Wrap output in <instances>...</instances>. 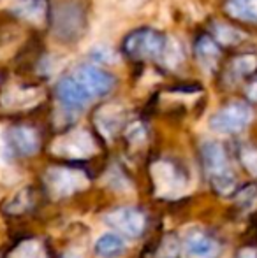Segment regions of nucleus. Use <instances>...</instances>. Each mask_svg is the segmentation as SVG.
Returning a JSON list of instances; mask_svg holds the SVG:
<instances>
[{
	"instance_id": "f257e3e1",
	"label": "nucleus",
	"mask_w": 257,
	"mask_h": 258,
	"mask_svg": "<svg viewBox=\"0 0 257 258\" xmlns=\"http://www.w3.org/2000/svg\"><path fill=\"white\" fill-rule=\"evenodd\" d=\"M168 46V39L153 28H139L132 32L124 42V49L129 56L136 60L162 56Z\"/></svg>"
},
{
	"instance_id": "f03ea898",
	"label": "nucleus",
	"mask_w": 257,
	"mask_h": 258,
	"mask_svg": "<svg viewBox=\"0 0 257 258\" xmlns=\"http://www.w3.org/2000/svg\"><path fill=\"white\" fill-rule=\"evenodd\" d=\"M252 119V109L245 102H231L224 105L210 118V128L217 134L241 132Z\"/></svg>"
},
{
	"instance_id": "7ed1b4c3",
	"label": "nucleus",
	"mask_w": 257,
	"mask_h": 258,
	"mask_svg": "<svg viewBox=\"0 0 257 258\" xmlns=\"http://www.w3.org/2000/svg\"><path fill=\"white\" fill-rule=\"evenodd\" d=\"M52 151L65 158H88L95 153L97 148L86 130H72L53 143Z\"/></svg>"
},
{
	"instance_id": "20e7f679",
	"label": "nucleus",
	"mask_w": 257,
	"mask_h": 258,
	"mask_svg": "<svg viewBox=\"0 0 257 258\" xmlns=\"http://www.w3.org/2000/svg\"><path fill=\"white\" fill-rule=\"evenodd\" d=\"M46 184L55 197H67L78 190H85L88 186V177L81 170L72 169H49L46 174Z\"/></svg>"
},
{
	"instance_id": "39448f33",
	"label": "nucleus",
	"mask_w": 257,
	"mask_h": 258,
	"mask_svg": "<svg viewBox=\"0 0 257 258\" xmlns=\"http://www.w3.org/2000/svg\"><path fill=\"white\" fill-rule=\"evenodd\" d=\"M151 177H153L157 195L161 197L175 199L183 194L185 181L169 162H155L151 165Z\"/></svg>"
},
{
	"instance_id": "423d86ee",
	"label": "nucleus",
	"mask_w": 257,
	"mask_h": 258,
	"mask_svg": "<svg viewBox=\"0 0 257 258\" xmlns=\"http://www.w3.org/2000/svg\"><path fill=\"white\" fill-rule=\"evenodd\" d=\"M74 79L90 93L92 97H102L110 93L115 86V79L106 71L95 65H81L76 71Z\"/></svg>"
},
{
	"instance_id": "0eeeda50",
	"label": "nucleus",
	"mask_w": 257,
	"mask_h": 258,
	"mask_svg": "<svg viewBox=\"0 0 257 258\" xmlns=\"http://www.w3.org/2000/svg\"><path fill=\"white\" fill-rule=\"evenodd\" d=\"M106 225L117 228L118 232L129 235V237H139L144 230V216L141 211L134 207H120L104 216Z\"/></svg>"
},
{
	"instance_id": "6e6552de",
	"label": "nucleus",
	"mask_w": 257,
	"mask_h": 258,
	"mask_svg": "<svg viewBox=\"0 0 257 258\" xmlns=\"http://www.w3.org/2000/svg\"><path fill=\"white\" fill-rule=\"evenodd\" d=\"M81 9L74 4H62L55 11V30L62 39H72L81 32Z\"/></svg>"
},
{
	"instance_id": "1a4fd4ad",
	"label": "nucleus",
	"mask_w": 257,
	"mask_h": 258,
	"mask_svg": "<svg viewBox=\"0 0 257 258\" xmlns=\"http://www.w3.org/2000/svg\"><path fill=\"white\" fill-rule=\"evenodd\" d=\"M57 95L60 102L69 109H81L90 104L92 95L74 78H64L57 85Z\"/></svg>"
},
{
	"instance_id": "9d476101",
	"label": "nucleus",
	"mask_w": 257,
	"mask_h": 258,
	"mask_svg": "<svg viewBox=\"0 0 257 258\" xmlns=\"http://www.w3.org/2000/svg\"><path fill=\"white\" fill-rule=\"evenodd\" d=\"M219 253V244L212 237L195 232L183 242V256L185 258H213Z\"/></svg>"
},
{
	"instance_id": "9b49d317",
	"label": "nucleus",
	"mask_w": 257,
	"mask_h": 258,
	"mask_svg": "<svg viewBox=\"0 0 257 258\" xmlns=\"http://www.w3.org/2000/svg\"><path fill=\"white\" fill-rule=\"evenodd\" d=\"M95 123L99 126L100 134L108 139L117 136L124 123V109L120 105H104L95 114Z\"/></svg>"
},
{
	"instance_id": "f8f14e48",
	"label": "nucleus",
	"mask_w": 257,
	"mask_h": 258,
	"mask_svg": "<svg viewBox=\"0 0 257 258\" xmlns=\"http://www.w3.org/2000/svg\"><path fill=\"white\" fill-rule=\"evenodd\" d=\"M42 99V92L37 88H11L2 95V105L6 109H27Z\"/></svg>"
},
{
	"instance_id": "ddd939ff",
	"label": "nucleus",
	"mask_w": 257,
	"mask_h": 258,
	"mask_svg": "<svg viewBox=\"0 0 257 258\" xmlns=\"http://www.w3.org/2000/svg\"><path fill=\"white\" fill-rule=\"evenodd\" d=\"M202 151V160H204L206 170H208L210 177H215L219 174L229 172V167H227L226 153H224L222 146L215 141H206L201 148Z\"/></svg>"
},
{
	"instance_id": "4468645a",
	"label": "nucleus",
	"mask_w": 257,
	"mask_h": 258,
	"mask_svg": "<svg viewBox=\"0 0 257 258\" xmlns=\"http://www.w3.org/2000/svg\"><path fill=\"white\" fill-rule=\"evenodd\" d=\"M127 249L124 237H120L115 232H104L97 237L95 241V251L102 258H118L122 256Z\"/></svg>"
},
{
	"instance_id": "2eb2a0df",
	"label": "nucleus",
	"mask_w": 257,
	"mask_h": 258,
	"mask_svg": "<svg viewBox=\"0 0 257 258\" xmlns=\"http://www.w3.org/2000/svg\"><path fill=\"white\" fill-rule=\"evenodd\" d=\"M195 56L204 71L212 72L220 60V49L212 37H201L195 44Z\"/></svg>"
},
{
	"instance_id": "dca6fc26",
	"label": "nucleus",
	"mask_w": 257,
	"mask_h": 258,
	"mask_svg": "<svg viewBox=\"0 0 257 258\" xmlns=\"http://www.w3.org/2000/svg\"><path fill=\"white\" fill-rule=\"evenodd\" d=\"M226 13L234 20L257 25V0H227Z\"/></svg>"
},
{
	"instance_id": "f3484780",
	"label": "nucleus",
	"mask_w": 257,
	"mask_h": 258,
	"mask_svg": "<svg viewBox=\"0 0 257 258\" xmlns=\"http://www.w3.org/2000/svg\"><path fill=\"white\" fill-rule=\"evenodd\" d=\"M11 141L23 155H34L39 148L37 134L28 126H18L11 132Z\"/></svg>"
},
{
	"instance_id": "a211bd4d",
	"label": "nucleus",
	"mask_w": 257,
	"mask_h": 258,
	"mask_svg": "<svg viewBox=\"0 0 257 258\" xmlns=\"http://www.w3.org/2000/svg\"><path fill=\"white\" fill-rule=\"evenodd\" d=\"M9 9L23 16L25 20L35 21V23H39L44 16V2L42 0H13Z\"/></svg>"
},
{
	"instance_id": "6ab92c4d",
	"label": "nucleus",
	"mask_w": 257,
	"mask_h": 258,
	"mask_svg": "<svg viewBox=\"0 0 257 258\" xmlns=\"http://www.w3.org/2000/svg\"><path fill=\"white\" fill-rule=\"evenodd\" d=\"M213 32H215V37L219 39L220 42L227 44V46L238 44V42H241L245 39V35L241 34L238 28L229 27V25H224V23H215Z\"/></svg>"
},
{
	"instance_id": "aec40b11",
	"label": "nucleus",
	"mask_w": 257,
	"mask_h": 258,
	"mask_svg": "<svg viewBox=\"0 0 257 258\" xmlns=\"http://www.w3.org/2000/svg\"><path fill=\"white\" fill-rule=\"evenodd\" d=\"M9 258H46V253L39 241H25L11 253Z\"/></svg>"
},
{
	"instance_id": "412c9836",
	"label": "nucleus",
	"mask_w": 257,
	"mask_h": 258,
	"mask_svg": "<svg viewBox=\"0 0 257 258\" xmlns=\"http://www.w3.org/2000/svg\"><path fill=\"white\" fill-rule=\"evenodd\" d=\"M255 67H257V58L254 56V54H243V56H238L236 60L233 61V65H231V69L240 76L250 74Z\"/></svg>"
},
{
	"instance_id": "4be33fe9",
	"label": "nucleus",
	"mask_w": 257,
	"mask_h": 258,
	"mask_svg": "<svg viewBox=\"0 0 257 258\" xmlns=\"http://www.w3.org/2000/svg\"><path fill=\"white\" fill-rule=\"evenodd\" d=\"M127 137L132 143H139V141L144 139V128L143 125H139V123H134V125H130L127 128Z\"/></svg>"
},
{
	"instance_id": "5701e85b",
	"label": "nucleus",
	"mask_w": 257,
	"mask_h": 258,
	"mask_svg": "<svg viewBox=\"0 0 257 258\" xmlns=\"http://www.w3.org/2000/svg\"><path fill=\"white\" fill-rule=\"evenodd\" d=\"M243 163L252 174H255L257 176V151H245Z\"/></svg>"
},
{
	"instance_id": "b1692460",
	"label": "nucleus",
	"mask_w": 257,
	"mask_h": 258,
	"mask_svg": "<svg viewBox=\"0 0 257 258\" xmlns=\"http://www.w3.org/2000/svg\"><path fill=\"white\" fill-rule=\"evenodd\" d=\"M113 174H115V177H117V179H111L110 177V186L113 188V190H129V183H127V179H124V176H122L120 172H118V170H113Z\"/></svg>"
},
{
	"instance_id": "393cba45",
	"label": "nucleus",
	"mask_w": 257,
	"mask_h": 258,
	"mask_svg": "<svg viewBox=\"0 0 257 258\" xmlns=\"http://www.w3.org/2000/svg\"><path fill=\"white\" fill-rule=\"evenodd\" d=\"M7 156H9V150H7V146L4 144V141L0 139V163L6 162Z\"/></svg>"
},
{
	"instance_id": "a878e982",
	"label": "nucleus",
	"mask_w": 257,
	"mask_h": 258,
	"mask_svg": "<svg viewBox=\"0 0 257 258\" xmlns=\"http://www.w3.org/2000/svg\"><path fill=\"white\" fill-rule=\"evenodd\" d=\"M62 258H83V253L79 251V249H76V248H71L69 251L64 253Z\"/></svg>"
},
{
	"instance_id": "bb28decb",
	"label": "nucleus",
	"mask_w": 257,
	"mask_h": 258,
	"mask_svg": "<svg viewBox=\"0 0 257 258\" xmlns=\"http://www.w3.org/2000/svg\"><path fill=\"white\" fill-rule=\"evenodd\" d=\"M247 93H248V97H250L252 100H255V102H257V81H254L250 86H248Z\"/></svg>"
},
{
	"instance_id": "cd10ccee",
	"label": "nucleus",
	"mask_w": 257,
	"mask_h": 258,
	"mask_svg": "<svg viewBox=\"0 0 257 258\" xmlns=\"http://www.w3.org/2000/svg\"><path fill=\"white\" fill-rule=\"evenodd\" d=\"M241 258H255V251H252V249H247V251L241 253Z\"/></svg>"
}]
</instances>
